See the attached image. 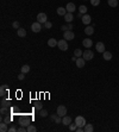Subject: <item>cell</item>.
I'll return each mask as SVG.
<instances>
[{"label": "cell", "mask_w": 119, "mask_h": 132, "mask_svg": "<svg viewBox=\"0 0 119 132\" xmlns=\"http://www.w3.org/2000/svg\"><path fill=\"white\" fill-rule=\"evenodd\" d=\"M75 124L77 125V127H83L87 123H86V119L82 117V115H77L75 118Z\"/></svg>", "instance_id": "cell-1"}, {"label": "cell", "mask_w": 119, "mask_h": 132, "mask_svg": "<svg viewBox=\"0 0 119 132\" xmlns=\"http://www.w3.org/2000/svg\"><path fill=\"white\" fill-rule=\"evenodd\" d=\"M57 46H59L60 50H62V51H67V50H68V43H67V39H64V38H63V39H60Z\"/></svg>", "instance_id": "cell-2"}, {"label": "cell", "mask_w": 119, "mask_h": 132, "mask_svg": "<svg viewBox=\"0 0 119 132\" xmlns=\"http://www.w3.org/2000/svg\"><path fill=\"white\" fill-rule=\"evenodd\" d=\"M82 57L86 60V61H90V60H93V57H94V54H93V51L92 50H85L83 51V54H82Z\"/></svg>", "instance_id": "cell-3"}, {"label": "cell", "mask_w": 119, "mask_h": 132, "mask_svg": "<svg viewBox=\"0 0 119 132\" xmlns=\"http://www.w3.org/2000/svg\"><path fill=\"white\" fill-rule=\"evenodd\" d=\"M74 37H75V34L71 30H67V31L63 32V38L67 39V40H71V39H74Z\"/></svg>", "instance_id": "cell-4"}, {"label": "cell", "mask_w": 119, "mask_h": 132, "mask_svg": "<svg viewBox=\"0 0 119 132\" xmlns=\"http://www.w3.org/2000/svg\"><path fill=\"white\" fill-rule=\"evenodd\" d=\"M56 113L59 114L60 117H64V115L67 114V107H65V106H63V105H60L59 107H57Z\"/></svg>", "instance_id": "cell-5"}, {"label": "cell", "mask_w": 119, "mask_h": 132, "mask_svg": "<svg viewBox=\"0 0 119 132\" xmlns=\"http://www.w3.org/2000/svg\"><path fill=\"white\" fill-rule=\"evenodd\" d=\"M37 22L41 23V24H44L45 22H48L47 14H45V13H38V16H37Z\"/></svg>", "instance_id": "cell-6"}, {"label": "cell", "mask_w": 119, "mask_h": 132, "mask_svg": "<svg viewBox=\"0 0 119 132\" xmlns=\"http://www.w3.org/2000/svg\"><path fill=\"white\" fill-rule=\"evenodd\" d=\"M95 49H96V51L98 52H101V54H104L106 50H105V44L102 43V42H98L96 44H95Z\"/></svg>", "instance_id": "cell-7"}, {"label": "cell", "mask_w": 119, "mask_h": 132, "mask_svg": "<svg viewBox=\"0 0 119 132\" xmlns=\"http://www.w3.org/2000/svg\"><path fill=\"white\" fill-rule=\"evenodd\" d=\"M31 30H32L33 32H39V31L42 30V25H41V23H38V22L33 23V24L31 25Z\"/></svg>", "instance_id": "cell-8"}, {"label": "cell", "mask_w": 119, "mask_h": 132, "mask_svg": "<svg viewBox=\"0 0 119 132\" xmlns=\"http://www.w3.org/2000/svg\"><path fill=\"white\" fill-rule=\"evenodd\" d=\"M75 63H76V67H77V68H83V67H85V63H86V60H85L83 57H77V60L75 61Z\"/></svg>", "instance_id": "cell-9"}, {"label": "cell", "mask_w": 119, "mask_h": 132, "mask_svg": "<svg viewBox=\"0 0 119 132\" xmlns=\"http://www.w3.org/2000/svg\"><path fill=\"white\" fill-rule=\"evenodd\" d=\"M81 20H82V23H83L85 25H89L90 22H92V17H90L89 14H83L82 18H81Z\"/></svg>", "instance_id": "cell-10"}, {"label": "cell", "mask_w": 119, "mask_h": 132, "mask_svg": "<svg viewBox=\"0 0 119 132\" xmlns=\"http://www.w3.org/2000/svg\"><path fill=\"white\" fill-rule=\"evenodd\" d=\"M82 44H83V48H92V45H93V40L90 39V38H85L83 40H82Z\"/></svg>", "instance_id": "cell-11"}, {"label": "cell", "mask_w": 119, "mask_h": 132, "mask_svg": "<svg viewBox=\"0 0 119 132\" xmlns=\"http://www.w3.org/2000/svg\"><path fill=\"white\" fill-rule=\"evenodd\" d=\"M62 124H63L64 126H69V125L71 124V118H70L69 115L62 117Z\"/></svg>", "instance_id": "cell-12"}, {"label": "cell", "mask_w": 119, "mask_h": 132, "mask_svg": "<svg viewBox=\"0 0 119 132\" xmlns=\"http://www.w3.org/2000/svg\"><path fill=\"white\" fill-rule=\"evenodd\" d=\"M65 10H67V12L74 13V11L76 10V6H75L73 2H68V4H67V6H65Z\"/></svg>", "instance_id": "cell-13"}, {"label": "cell", "mask_w": 119, "mask_h": 132, "mask_svg": "<svg viewBox=\"0 0 119 132\" xmlns=\"http://www.w3.org/2000/svg\"><path fill=\"white\" fill-rule=\"evenodd\" d=\"M73 19H74V14H73V13H70V12H67V13H65V16H64V20H65L67 23H71V22H73Z\"/></svg>", "instance_id": "cell-14"}, {"label": "cell", "mask_w": 119, "mask_h": 132, "mask_svg": "<svg viewBox=\"0 0 119 132\" xmlns=\"http://www.w3.org/2000/svg\"><path fill=\"white\" fill-rule=\"evenodd\" d=\"M19 124H20V126H24V127H28L30 125V120L28 118H22L20 120H19Z\"/></svg>", "instance_id": "cell-15"}, {"label": "cell", "mask_w": 119, "mask_h": 132, "mask_svg": "<svg viewBox=\"0 0 119 132\" xmlns=\"http://www.w3.org/2000/svg\"><path fill=\"white\" fill-rule=\"evenodd\" d=\"M57 44H59V40H56V38H50V39L48 40V45L51 46V48L57 46Z\"/></svg>", "instance_id": "cell-16"}, {"label": "cell", "mask_w": 119, "mask_h": 132, "mask_svg": "<svg viewBox=\"0 0 119 132\" xmlns=\"http://www.w3.org/2000/svg\"><path fill=\"white\" fill-rule=\"evenodd\" d=\"M7 93H8L7 86H6V85H2V86H1V88H0V94H1V97H5V95H7Z\"/></svg>", "instance_id": "cell-17"}, {"label": "cell", "mask_w": 119, "mask_h": 132, "mask_svg": "<svg viewBox=\"0 0 119 132\" xmlns=\"http://www.w3.org/2000/svg\"><path fill=\"white\" fill-rule=\"evenodd\" d=\"M17 34H18V37H22V38H23V37L26 36V30L19 28V29H17Z\"/></svg>", "instance_id": "cell-18"}, {"label": "cell", "mask_w": 119, "mask_h": 132, "mask_svg": "<svg viewBox=\"0 0 119 132\" xmlns=\"http://www.w3.org/2000/svg\"><path fill=\"white\" fill-rule=\"evenodd\" d=\"M85 33H86L87 36L93 34V33H94V29H93V26H89V25H87V26H86V29H85Z\"/></svg>", "instance_id": "cell-19"}, {"label": "cell", "mask_w": 119, "mask_h": 132, "mask_svg": "<svg viewBox=\"0 0 119 132\" xmlns=\"http://www.w3.org/2000/svg\"><path fill=\"white\" fill-rule=\"evenodd\" d=\"M102 57H104V60L110 61V60H112V54H111L110 51H105V52L102 54Z\"/></svg>", "instance_id": "cell-20"}, {"label": "cell", "mask_w": 119, "mask_h": 132, "mask_svg": "<svg viewBox=\"0 0 119 132\" xmlns=\"http://www.w3.org/2000/svg\"><path fill=\"white\" fill-rule=\"evenodd\" d=\"M56 12H57V14L59 16H65V13H67V10L64 8V7H59L57 10H56Z\"/></svg>", "instance_id": "cell-21"}, {"label": "cell", "mask_w": 119, "mask_h": 132, "mask_svg": "<svg viewBox=\"0 0 119 132\" xmlns=\"http://www.w3.org/2000/svg\"><path fill=\"white\" fill-rule=\"evenodd\" d=\"M93 130H94V127H93L92 124H86L83 126V132H92Z\"/></svg>", "instance_id": "cell-22"}, {"label": "cell", "mask_w": 119, "mask_h": 132, "mask_svg": "<svg viewBox=\"0 0 119 132\" xmlns=\"http://www.w3.org/2000/svg\"><path fill=\"white\" fill-rule=\"evenodd\" d=\"M0 131L1 132H8V127H7V123H1L0 124Z\"/></svg>", "instance_id": "cell-23"}, {"label": "cell", "mask_w": 119, "mask_h": 132, "mask_svg": "<svg viewBox=\"0 0 119 132\" xmlns=\"http://www.w3.org/2000/svg\"><path fill=\"white\" fill-rule=\"evenodd\" d=\"M51 119L55 120V123H57V124L62 123V117H60L57 113H56V115H51Z\"/></svg>", "instance_id": "cell-24"}, {"label": "cell", "mask_w": 119, "mask_h": 132, "mask_svg": "<svg viewBox=\"0 0 119 132\" xmlns=\"http://www.w3.org/2000/svg\"><path fill=\"white\" fill-rule=\"evenodd\" d=\"M82 50L81 49H75L74 50V56H76V57H82Z\"/></svg>", "instance_id": "cell-25"}, {"label": "cell", "mask_w": 119, "mask_h": 132, "mask_svg": "<svg viewBox=\"0 0 119 132\" xmlns=\"http://www.w3.org/2000/svg\"><path fill=\"white\" fill-rule=\"evenodd\" d=\"M107 2L111 7H117L118 6V0H107Z\"/></svg>", "instance_id": "cell-26"}, {"label": "cell", "mask_w": 119, "mask_h": 132, "mask_svg": "<svg viewBox=\"0 0 119 132\" xmlns=\"http://www.w3.org/2000/svg\"><path fill=\"white\" fill-rule=\"evenodd\" d=\"M29 71H30V66L25 64V66L22 67V73H24V74H28Z\"/></svg>", "instance_id": "cell-27"}, {"label": "cell", "mask_w": 119, "mask_h": 132, "mask_svg": "<svg viewBox=\"0 0 119 132\" xmlns=\"http://www.w3.org/2000/svg\"><path fill=\"white\" fill-rule=\"evenodd\" d=\"M79 11H80V13L86 14V12H87V7H86V6H83V5H81V6L79 7Z\"/></svg>", "instance_id": "cell-28"}, {"label": "cell", "mask_w": 119, "mask_h": 132, "mask_svg": "<svg viewBox=\"0 0 119 132\" xmlns=\"http://www.w3.org/2000/svg\"><path fill=\"white\" fill-rule=\"evenodd\" d=\"M26 130H28V132H36V131H37L36 126H33V125H31V124H30L29 126L26 127Z\"/></svg>", "instance_id": "cell-29"}, {"label": "cell", "mask_w": 119, "mask_h": 132, "mask_svg": "<svg viewBox=\"0 0 119 132\" xmlns=\"http://www.w3.org/2000/svg\"><path fill=\"white\" fill-rule=\"evenodd\" d=\"M43 25H44V28H45V29H51V26H53V23H51V22H45Z\"/></svg>", "instance_id": "cell-30"}, {"label": "cell", "mask_w": 119, "mask_h": 132, "mask_svg": "<svg viewBox=\"0 0 119 132\" xmlns=\"http://www.w3.org/2000/svg\"><path fill=\"white\" fill-rule=\"evenodd\" d=\"M92 6H99L100 5V0H89Z\"/></svg>", "instance_id": "cell-31"}, {"label": "cell", "mask_w": 119, "mask_h": 132, "mask_svg": "<svg viewBox=\"0 0 119 132\" xmlns=\"http://www.w3.org/2000/svg\"><path fill=\"white\" fill-rule=\"evenodd\" d=\"M39 115H41V117H47V115H48L47 109H41V111H39Z\"/></svg>", "instance_id": "cell-32"}, {"label": "cell", "mask_w": 119, "mask_h": 132, "mask_svg": "<svg viewBox=\"0 0 119 132\" xmlns=\"http://www.w3.org/2000/svg\"><path fill=\"white\" fill-rule=\"evenodd\" d=\"M76 129H77V125L76 124H70L69 125V130L70 131H76Z\"/></svg>", "instance_id": "cell-33"}, {"label": "cell", "mask_w": 119, "mask_h": 132, "mask_svg": "<svg viewBox=\"0 0 119 132\" xmlns=\"http://www.w3.org/2000/svg\"><path fill=\"white\" fill-rule=\"evenodd\" d=\"M8 105H10V101H8V100L4 99L2 101H1V106H2V107H7Z\"/></svg>", "instance_id": "cell-34"}, {"label": "cell", "mask_w": 119, "mask_h": 132, "mask_svg": "<svg viewBox=\"0 0 119 132\" xmlns=\"http://www.w3.org/2000/svg\"><path fill=\"white\" fill-rule=\"evenodd\" d=\"M6 113H8V108L1 106V114H6Z\"/></svg>", "instance_id": "cell-35"}, {"label": "cell", "mask_w": 119, "mask_h": 132, "mask_svg": "<svg viewBox=\"0 0 119 132\" xmlns=\"http://www.w3.org/2000/svg\"><path fill=\"white\" fill-rule=\"evenodd\" d=\"M35 107H36V109H37V111H41V109H42V107H43V106H42V103H41V102H37V103H36V106H35Z\"/></svg>", "instance_id": "cell-36"}, {"label": "cell", "mask_w": 119, "mask_h": 132, "mask_svg": "<svg viewBox=\"0 0 119 132\" xmlns=\"http://www.w3.org/2000/svg\"><path fill=\"white\" fill-rule=\"evenodd\" d=\"M17 132H28V130H26V127H24V126H20V127L17 130Z\"/></svg>", "instance_id": "cell-37"}, {"label": "cell", "mask_w": 119, "mask_h": 132, "mask_svg": "<svg viewBox=\"0 0 119 132\" xmlns=\"http://www.w3.org/2000/svg\"><path fill=\"white\" fill-rule=\"evenodd\" d=\"M24 77H25V74H24V73H20V74L18 75V80H20V81L24 80Z\"/></svg>", "instance_id": "cell-38"}, {"label": "cell", "mask_w": 119, "mask_h": 132, "mask_svg": "<svg viewBox=\"0 0 119 132\" xmlns=\"http://www.w3.org/2000/svg\"><path fill=\"white\" fill-rule=\"evenodd\" d=\"M12 26H13L14 29H19V23H18V22H13Z\"/></svg>", "instance_id": "cell-39"}, {"label": "cell", "mask_w": 119, "mask_h": 132, "mask_svg": "<svg viewBox=\"0 0 119 132\" xmlns=\"http://www.w3.org/2000/svg\"><path fill=\"white\" fill-rule=\"evenodd\" d=\"M17 130H18V129H16L14 126H11V127L8 129V132H16Z\"/></svg>", "instance_id": "cell-40"}, {"label": "cell", "mask_w": 119, "mask_h": 132, "mask_svg": "<svg viewBox=\"0 0 119 132\" xmlns=\"http://www.w3.org/2000/svg\"><path fill=\"white\" fill-rule=\"evenodd\" d=\"M4 121H5V123H7V124H8V123H11V121H12V119H11V118H10V117H6V118H5V120H4Z\"/></svg>", "instance_id": "cell-41"}, {"label": "cell", "mask_w": 119, "mask_h": 132, "mask_svg": "<svg viewBox=\"0 0 119 132\" xmlns=\"http://www.w3.org/2000/svg\"><path fill=\"white\" fill-rule=\"evenodd\" d=\"M67 26V30H71L73 29V25H71V23H68V25H65Z\"/></svg>", "instance_id": "cell-42"}, {"label": "cell", "mask_w": 119, "mask_h": 132, "mask_svg": "<svg viewBox=\"0 0 119 132\" xmlns=\"http://www.w3.org/2000/svg\"><path fill=\"white\" fill-rule=\"evenodd\" d=\"M83 131V127H77L76 129V132H82Z\"/></svg>", "instance_id": "cell-43"}, {"label": "cell", "mask_w": 119, "mask_h": 132, "mask_svg": "<svg viewBox=\"0 0 119 132\" xmlns=\"http://www.w3.org/2000/svg\"><path fill=\"white\" fill-rule=\"evenodd\" d=\"M76 60H77V57H76V56H73V57H71V61H73V62H74V61H76Z\"/></svg>", "instance_id": "cell-44"}]
</instances>
